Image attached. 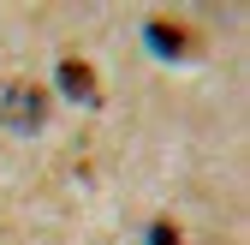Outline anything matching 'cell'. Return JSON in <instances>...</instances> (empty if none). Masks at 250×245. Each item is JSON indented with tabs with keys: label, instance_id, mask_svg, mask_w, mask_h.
Returning a JSON list of instances; mask_svg holds the SVG:
<instances>
[{
	"label": "cell",
	"instance_id": "1",
	"mask_svg": "<svg viewBox=\"0 0 250 245\" xmlns=\"http://www.w3.org/2000/svg\"><path fill=\"white\" fill-rule=\"evenodd\" d=\"M42 120H48V90L36 84H0V126L6 132H42Z\"/></svg>",
	"mask_w": 250,
	"mask_h": 245
},
{
	"label": "cell",
	"instance_id": "4",
	"mask_svg": "<svg viewBox=\"0 0 250 245\" xmlns=\"http://www.w3.org/2000/svg\"><path fill=\"white\" fill-rule=\"evenodd\" d=\"M149 245H179V233H173V227L161 221V227H155V233H149Z\"/></svg>",
	"mask_w": 250,
	"mask_h": 245
},
{
	"label": "cell",
	"instance_id": "3",
	"mask_svg": "<svg viewBox=\"0 0 250 245\" xmlns=\"http://www.w3.org/2000/svg\"><path fill=\"white\" fill-rule=\"evenodd\" d=\"M60 90H66L72 102H96V72H89L83 60H60Z\"/></svg>",
	"mask_w": 250,
	"mask_h": 245
},
{
	"label": "cell",
	"instance_id": "2",
	"mask_svg": "<svg viewBox=\"0 0 250 245\" xmlns=\"http://www.w3.org/2000/svg\"><path fill=\"white\" fill-rule=\"evenodd\" d=\"M143 36H149L155 48H161L167 60H185V54H191V48H197V42H191V36H185V30L173 24V18H149V30H143Z\"/></svg>",
	"mask_w": 250,
	"mask_h": 245
}]
</instances>
